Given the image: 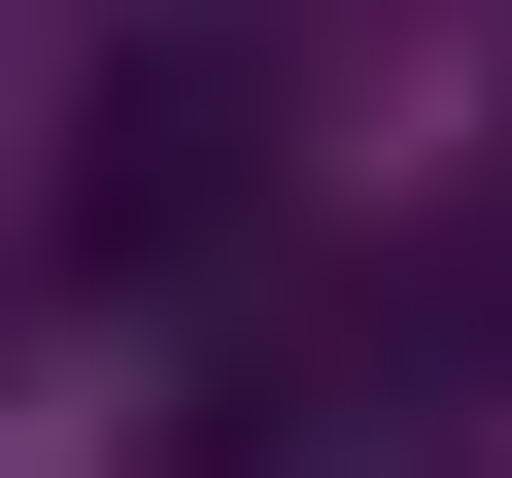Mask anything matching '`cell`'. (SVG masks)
<instances>
[{
	"label": "cell",
	"mask_w": 512,
	"mask_h": 478,
	"mask_svg": "<svg viewBox=\"0 0 512 478\" xmlns=\"http://www.w3.org/2000/svg\"><path fill=\"white\" fill-rule=\"evenodd\" d=\"M239 239H274V69L239 35H137L69 103V274H239Z\"/></svg>",
	"instance_id": "1"
}]
</instances>
